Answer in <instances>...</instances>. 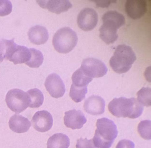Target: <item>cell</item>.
<instances>
[{
  "label": "cell",
  "mask_w": 151,
  "mask_h": 148,
  "mask_svg": "<svg viewBox=\"0 0 151 148\" xmlns=\"http://www.w3.org/2000/svg\"><path fill=\"white\" fill-rule=\"evenodd\" d=\"M98 21V15L93 9L84 8L78 14L77 22L78 27L85 31L93 30L96 26Z\"/></svg>",
  "instance_id": "ba28073f"
},
{
  "label": "cell",
  "mask_w": 151,
  "mask_h": 148,
  "mask_svg": "<svg viewBox=\"0 0 151 148\" xmlns=\"http://www.w3.org/2000/svg\"><path fill=\"white\" fill-rule=\"evenodd\" d=\"M102 25L99 29L100 37L106 43H113L118 38V29L125 23V19L122 14L115 11H110L103 16Z\"/></svg>",
  "instance_id": "7a4b0ae2"
},
{
  "label": "cell",
  "mask_w": 151,
  "mask_h": 148,
  "mask_svg": "<svg viewBox=\"0 0 151 148\" xmlns=\"http://www.w3.org/2000/svg\"><path fill=\"white\" fill-rule=\"evenodd\" d=\"M105 104L104 100L102 97L92 95L85 100L83 108L87 113L92 115H98L104 112Z\"/></svg>",
  "instance_id": "4fadbf2b"
},
{
  "label": "cell",
  "mask_w": 151,
  "mask_h": 148,
  "mask_svg": "<svg viewBox=\"0 0 151 148\" xmlns=\"http://www.w3.org/2000/svg\"><path fill=\"white\" fill-rule=\"evenodd\" d=\"M28 35L31 42L37 45L44 44L47 42L49 37L47 29L39 25L31 27L28 32Z\"/></svg>",
  "instance_id": "9a60e30c"
},
{
  "label": "cell",
  "mask_w": 151,
  "mask_h": 148,
  "mask_svg": "<svg viewBox=\"0 0 151 148\" xmlns=\"http://www.w3.org/2000/svg\"><path fill=\"white\" fill-rule=\"evenodd\" d=\"M86 121L84 114L80 110L74 109L65 113L64 122L67 127L72 129H79Z\"/></svg>",
  "instance_id": "7c38bea8"
},
{
  "label": "cell",
  "mask_w": 151,
  "mask_h": 148,
  "mask_svg": "<svg viewBox=\"0 0 151 148\" xmlns=\"http://www.w3.org/2000/svg\"><path fill=\"white\" fill-rule=\"evenodd\" d=\"M134 144L131 141L124 139L120 141L116 148H134Z\"/></svg>",
  "instance_id": "83f0119b"
},
{
  "label": "cell",
  "mask_w": 151,
  "mask_h": 148,
  "mask_svg": "<svg viewBox=\"0 0 151 148\" xmlns=\"http://www.w3.org/2000/svg\"><path fill=\"white\" fill-rule=\"evenodd\" d=\"M46 89L52 97L58 98L62 97L65 91V85L60 77L55 73L49 75L45 82Z\"/></svg>",
  "instance_id": "9c48e42d"
},
{
  "label": "cell",
  "mask_w": 151,
  "mask_h": 148,
  "mask_svg": "<svg viewBox=\"0 0 151 148\" xmlns=\"http://www.w3.org/2000/svg\"><path fill=\"white\" fill-rule=\"evenodd\" d=\"M76 148H97L92 139L88 140L86 138H80L77 140Z\"/></svg>",
  "instance_id": "4316f807"
},
{
  "label": "cell",
  "mask_w": 151,
  "mask_h": 148,
  "mask_svg": "<svg viewBox=\"0 0 151 148\" xmlns=\"http://www.w3.org/2000/svg\"><path fill=\"white\" fill-rule=\"evenodd\" d=\"M12 6L11 2L8 0H0V16L10 14L12 11Z\"/></svg>",
  "instance_id": "484cf974"
},
{
  "label": "cell",
  "mask_w": 151,
  "mask_h": 148,
  "mask_svg": "<svg viewBox=\"0 0 151 148\" xmlns=\"http://www.w3.org/2000/svg\"><path fill=\"white\" fill-rule=\"evenodd\" d=\"M108 109L112 115L117 117L134 119L141 115L143 107L135 98L121 97L113 99L109 103Z\"/></svg>",
  "instance_id": "6da1fadb"
},
{
  "label": "cell",
  "mask_w": 151,
  "mask_h": 148,
  "mask_svg": "<svg viewBox=\"0 0 151 148\" xmlns=\"http://www.w3.org/2000/svg\"><path fill=\"white\" fill-rule=\"evenodd\" d=\"M78 38L76 32L69 27H64L54 34L52 43L55 49L58 52L66 53L76 45Z\"/></svg>",
  "instance_id": "5b68a950"
},
{
  "label": "cell",
  "mask_w": 151,
  "mask_h": 148,
  "mask_svg": "<svg viewBox=\"0 0 151 148\" xmlns=\"http://www.w3.org/2000/svg\"><path fill=\"white\" fill-rule=\"evenodd\" d=\"M71 78L72 84L75 86L79 87H87L93 79L85 75L80 68L73 73Z\"/></svg>",
  "instance_id": "44dd1931"
},
{
  "label": "cell",
  "mask_w": 151,
  "mask_h": 148,
  "mask_svg": "<svg viewBox=\"0 0 151 148\" xmlns=\"http://www.w3.org/2000/svg\"><path fill=\"white\" fill-rule=\"evenodd\" d=\"M16 44L14 39L0 40V62L5 59L8 60Z\"/></svg>",
  "instance_id": "d6986e66"
},
{
  "label": "cell",
  "mask_w": 151,
  "mask_h": 148,
  "mask_svg": "<svg viewBox=\"0 0 151 148\" xmlns=\"http://www.w3.org/2000/svg\"><path fill=\"white\" fill-rule=\"evenodd\" d=\"M87 92V87H77L72 84L70 88L69 95L73 100L78 103L81 102L85 98Z\"/></svg>",
  "instance_id": "603a6c76"
},
{
  "label": "cell",
  "mask_w": 151,
  "mask_h": 148,
  "mask_svg": "<svg viewBox=\"0 0 151 148\" xmlns=\"http://www.w3.org/2000/svg\"><path fill=\"white\" fill-rule=\"evenodd\" d=\"M93 138L97 148H109L116 137L118 131L114 122L106 118L99 119Z\"/></svg>",
  "instance_id": "3957f363"
},
{
  "label": "cell",
  "mask_w": 151,
  "mask_h": 148,
  "mask_svg": "<svg viewBox=\"0 0 151 148\" xmlns=\"http://www.w3.org/2000/svg\"><path fill=\"white\" fill-rule=\"evenodd\" d=\"M125 9L129 17L134 19H139L147 11V1L145 0H127L125 4Z\"/></svg>",
  "instance_id": "8fae6325"
},
{
  "label": "cell",
  "mask_w": 151,
  "mask_h": 148,
  "mask_svg": "<svg viewBox=\"0 0 151 148\" xmlns=\"http://www.w3.org/2000/svg\"><path fill=\"white\" fill-rule=\"evenodd\" d=\"M96 1L97 6L106 7L109 6L111 3V1Z\"/></svg>",
  "instance_id": "f1b7e54d"
},
{
  "label": "cell",
  "mask_w": 151,
  "mask_h": 148,
  "mask_svg": "<svg viewBox=\"0 0 151 148\" xmlns=\"http://www.w3.org/2000/svg\"><path fill=\"white\" fill-rule=\"evenodd\" d=\"M31 56L29 61L25 64L30 67L37 68L42 64L43 59V56L42 52L34 48H29Z\"/></svg>",
  "instance_id": "7402d4cb"
},
{
  "label": "cell",
  "mask_w": 151,
  "mask_h": 148,
  "mask_svg": "<svg viewBox=\"0 0 151 148\" xmlns=\"http://www.w3.org/2000/svg\"><path fill=\"white\" fill-rule=\"evenodd\" d=\"M151 121L145 120L140 121L138 126V131L140 136L146 140L151 139Z\"/></svg>",
  "instance_id": "d4e9b609"
},
{
  "label": "cell",
  "mask_w": 151,
  "mask_h": 148,
  "mask_svg": "<svg viewBox=\"0 0 151 148\" xmlns=\"http://www.w3.org/2000/svg\"><path fill=\"white\" fill-rule=\"evenodd\" d=\"M37 1L41 7L57 14L66 12L72 6L71 3L67 0H37Z\"/></svg>",
  "instance_id": "5bb4252c"
},
{
  "label": "cell",
  "mask_w": 151,
  "mask_h": 148,
  "mask_svg": "<svg viewBox=\"0 0 151 148\" xmlns=\"http://www.w3.org/2000/svg\"><path fill=\"white\" fill-rule=\"evenodd\" d=\"M70 139L67 136L61 133L53 134L48 139L47 148H68Z\"/></svg>",
  "instance_id": "ac0fdd59"
},
{
  "label": "cell",
  "mask_w": 151,
  "mask_h": 148,
  "mask_svg": "<svg viewBox=\"0 0 151 148\" xmlns=\"http://www.w3.org/2000/svg\"><path fill=\"white\" fill-rule=\"evenodd\" d=\"M34 128L37 131L42 132L47 131L52 128L53 118L48 111L42 110L37 112L31 120Z\"/></svg>",
  "instance_id": "30bf717a"
},
{
  "label": "cell",
  "mask_w": 151,
  "mask_h": 148,
  "mask_svg": "<svg viewBox=\"0 0 151 148\" xmlns=\"http://www.w3.org/2000/svg\"><path fill=\"white\" fill-rule=\"evenodd\" d=\"M136 59V56L131 47L122 44L117 47L109 62L114 72L122 74L130 69Z\"/></svg>",
  "instance_id": "277c9868"
},
{
  "label": "cell",
  "mask_w": 151,
  "mask_h": 148,
  "mask_svg": "<svg viewBox=\"0 0 151 148\" xmlns=\"http://www.w3.org/2000/svg\"><path fill=\"white\" fill-rule=\"evenodd\" d=\"M27 93L29 98V107L38 108L42 105L44 96L40 90L37 88H34L29 90Z\"/></svg>",
  "instance_id": "ffe728a7"
},
{
  "label": "cell",
  "mask_w": 151,
  "mask_h": 148,
  "mask_svg": "<svg viewBox=\"0 0 151 148\" xmlns=\"http://www.w3.org/2000/svg\"><path fill=\"white\" fill-rule=\"evenodd\" d=\"M5 101L7 106L17 114L29 107V100L27 93L19 89L10 90L6 95Z\"/></svg>",
  "instance_id": "8992f818"
},
{
  "label": "cell",
  "mask_w": 151,
  "mask_h": 148,
  "mask_svg": "<svg viewBox=\"0 0 151 148\" xmlns=\"http://www.w3.org/2000/svg\"><path fill=\"white\" fill-rule=\"evenodd\" d=\"M9 124L10 129L18 133L27 131L31 126L30 122L28 119L17 114H14L10 117Z\"/></svg>",
  "instance_id": "2e32d148"
},
{
  "label": "cell",
  "mask_w": 151,
  "mask_h": 148,
  "mask_svg": "<svg viewBox=\"0 0 151 148\" xmlns=\"http://www.w3.org/2000/svg\"><path fill=\"white\" fill-rule=\"evenodd\" d=\"M31 56L29 48L16 44L8 60L14 64H25L29 61Z\"/></svg>",
  "instance_id": "e0dca14e"
},
{
  "label": "cell",
  "mask_w": 151,
  "mask_h": 148,
  "mask_svg": "<svg viewBox=\"0 0 151 148\" xmlns=\"http://www.w3.org/2000/svg\"><path fill=\"white\" fill-rule=\"evenodd\" d=\"M80 68L85 75L92 79L101 77L106 74L108 71L102 61L91 58L84 59Z\"/></svg>",
  "instance_id": "52a82bcc"
},
{
  "label": "cell",
  "mask_w": 151,
  "mask_h": 148,
  "mask_svg": "<svg viewBox=\"0 0 151 148\" xmlns=\"http://www.w3.org/2000/svg\"><path fill=\"white\" fill-rule=\"evenodd\" d=\"M138 101L143 105L149 107L151 104V89L148 87H143L137 93Z\"/></svg>",
  "instance_id": "cb8c5ba5"
}]
</instances>
